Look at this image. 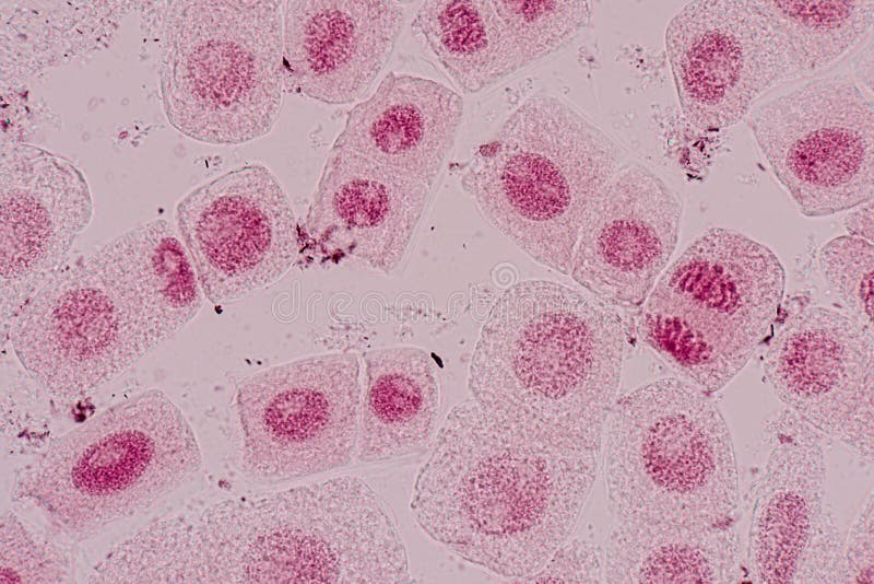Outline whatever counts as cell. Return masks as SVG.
Listing matches in <instances>:
<instances>
[{"mask_svg":"<svg viewBox=\"0 0 874 584\" xmlns=\"http://www.w3.org/2000/svg\"><path fill=\"white\" fill-rule=\"evenodd\" d=\"M434 441L411 500L422 529L513 582L542 569L575 530L600 453L527 432L473 399L450 410Z\"/></svg>","mask_w":874,"mask_h":584,"instance_id":"cell-1","label":"cell"},{"mask_svg":"<svg viewBox=\"0 0 874 584\" xmlns=\"http://www.w3.org/2000/svg\"><path fill=\"white\" fill-rule=\"evenodd\" d=\"M149 557L158 583L412 582L391 509L349 475L163 518Z\"/></svg>","mask_w":874,"mask_h":584,"instance_id":"cell-2","label":"cell"},{"mask_svg":"<svg viewBox=\"0 0 874 584\" xmlns=\"http://www.w3.org/2000/svg\"><path fill=\"white\" fill-rule=\"evenodd\" d=\"M625 349L622 319L606 305L558 282L524 280L495 301L468 387L499 419L600 453Z\"/></svg>","mask_w":874,"mask_h":584,"instance_id":"cell-3","label":"cell"},{"mask_svg":"<svg viewBox=\"0 0 874 584\" xmlns=\"http://www.w3.org/2000/svg\"><path fill=\"white\" fill-rule=\"evenodd\" d=\"M624 159L622 145L591 118L540 93L476 149L460 184L501 235L567 276L581 230Z\"/></svg>","mask_w":874,"mask_h":584,"instance_id":"cell-4","label":"cell"},{"mask_svg":"<svg viewBox=\"0 0 874 584\" xmlns=\"http://www.w3.org/2000/svg\"><path fill=\"white\" fill-rule=\"evenodd\" d=\"M198 440L178 405L145 389L51 443L14 476L11 498L82 540L143 514L201 468Z\"/></svg>","mask_w":874,"mask_h":584,"instance_id":"cell-5","label":"cell"},{"mask_svg":"<svg viewBox=\"0 0 874 584\" xmlns=\"http://www.w3.org/2000/svg\"><path fill=\"white\" fill-rule=\"evenodd\" d=\"M603 440L616 521L734 523L740 501L734 446L709 393L677 378L645 384L616 400Z\"/></svg>","mask_w":874,"mask_h":584,"instance_id":"cell-6","label":"cell"},{"mask_svg":"<svg viewBox=\"0 0 874 584\" xmlns=\"http://www.w3.org/2000/svg\"><path fill=\"white\" fill-rule=\"evenodd\" d=\"M158 81L164 114L184 136L213 145L267 136L285 85L283 2H167Z\"/></svg>","mask_w":874,"mask_h":584,"instance_id":"cell-7","label":"cell"},{"mask_svg":"<svg viewBox=\"0 0 874 584\" xmlns=\"http://www.w3.org/2000/svg\"><path fill=\"white\" fill-rule=\"evenodd\" d=\"M786 271L766 245L710 227L666 267L641 305L640 340L711 394L748 363L773 328Z\"/></svg>","mask_w":874,"mask_h":584,"instance_id":"cell-8","label":"cell"},{"mask_svg":"<svg viewBox=\"0 0 874 584\" xmlns=\"http://www.w3.org/2000/svg\"><path fill=\"white\" fill-rule=\"evenodd\" d=\"M361 397V363L352 351L312 354L241 378L235 394L240 471L275 484L350 465Z\"/></svg>","mask_w":874,"mask_h":584,"instance_id":"cell-9","label":"cell"},{"mask_svg":"<svg viewBox=\"0 0 874 584\" xmlns=\"http://www.w3.org/2000/svg\"><path fill=\"white\" fill-rule=\"evenodd\" d=\"M748 126L801 214L829 217L873 200L874 106L850 77H817L773 96Z\"/></svg>","mask_w":874,"mask_h":584,"instance_id":"cell-10","label":"cell"},{"mask_svg":"<svg viewBox=\"0 0 874 584\" xmlns=\"http://www.w3.org/2000/svg\"><path fill=\"white\" fill-rule=\"evenodd\" d=\"M175 219L204 297L216 306L274 285L298 258L292 203L263 164L232 168L191 189Z\"/></svg>","mask_w":874,"mask_h":584,"instance_id":"cell-11","label":"cell"},{"mask_svg":"<svg viewBox=\"0 0 874 584\" xmlns=\"http://www.w3.org/2000/svg\"><path fill=\"white\" fill-rule=\"evenodd\" d=\"M9 338L27 374L62 399L92 394L154 350L85 256L64 264L26 301Z\"/></svg>","mask_w":874,"mask_h":584,"instance_id":"cell-12","label":"cell"},{"mask_svg":"<svg viewBox=\"0 0 874 584\" xmlns=\"http://www.w3.org/2000/svg\"><path fill=\"white\" fill-rule=\"evenodd\" d=\"M770 452L751 515L745 571L753 583H837L843 544L825 505L818 432L790 409L766 423Z\"/></svg>","mask_w":874,"mask_h":584,"instance_id":"cell-13","label":"cell"},{"mask_svg":"<svg viewBox=\"0 0 874 584\" xmlns=\"http://www.w3.org/2000/svg\"><path fill=\"white\" fill-rule=\"evenodd\" d=\"M664 44L681 110L699 130L735 126L793 79L755 0L689 1L669 21Z\"/></svg>","mask_w":874,"mask_h":584,"instance_id":"cell-14","label":"cell"},{"mask_svg":"<svg viewBox=\"0 0 874 584\" xmlns=\"http://www.w3.org/2000/svg\"><path fill=\"white\" fill-rule=\"evenodd\" d=\"M763 370L788 409L873 462V329L827 307L802 308L772 337Z\"/></svg>","mask_w":874,"mask_h":584,"instance_id":"cell-15","label":"cell"},{"mask_svg":"<svg viewBox=\"0 0 874 584\" xmlns=\"http://www.w3.org/2000/svg\"><path fill=\"white\" fill-rule=\"evenodd\" d=\"M2 328L64 264L90 225L94 203L83 172L63 155L19 143L0 164Z\"/></svg>","mask_w":874,"mask_h":584,"instance_id":"cell-16","label":"cell"},{"mask_svg":"<svg viewBox=\"0 0 874 584\" xmlns=\"http://www.w3.org/2000/svg\"><path fill=\"white\" fill-rule=\"evenodd\" d=\"M683 203L659 175L625 163L589 214L571 278L603 303L640 307L676 248Z\"/></svg>","mask_w":874,"mask_h":584,"instance_id":"cell-17","label":"cell"},{"mask_svg":"<svg viewBox=\"0 0 874 584\" xmlns=\"http://www.w3.org/2000/svg\"><path fill=\"white\" fill-rule=\"evenodd\" d=\"M432 190L403 172L332 147L307 210L305 237L326 261L351 260L391 275L410 250Z\"/></svg>","mask_w":874,"mask_h":584,"instance_id":"cell-18","label":"cell"},{"mask_svg":"<svg viewBox=\"0 0 874 584\" xmlns=\"http://www.w3.org/2000/svg\"><path fill=\"white\" fill-rule=\"evenodd\" d=\"M404 22L395 1H285V84L330 105L363 98L389 62Z\"/></svg>","mask_w":874,"mask_h":584,"instance_id":"cell-19","label":"cell"},{"mask_svg":"<svg viewBox=\"0 0 874 584\" xmlns=\"http://www.w3.org/2000/svg\"><path fill=\"white\" fill-rule=\"evenodd\" d=\"M464 112L460 94L423 77L389 72L347 114L333 142L434 188Z\"/></svg>","mask_w":874,"mask_h":584,"instance_id":"cell-20","label":"cell"},{"mask_svg":"<svg viewBox=\"0 0 874 584\" xmlns=\"http://www.w3.org/2000/svg\"><path fill=\"white\" fill-rule=\"evenodd\" d=\"M85 258L154 349L203 306L205 297L189 253L167 220L141 223Z\"/></svg>","mask_w":874,"mask_h":584,"instance_id":"cell-21","label":"cell"},{"mask_svg":"<svg viewBox=\"0 0 874 584\" xmlns=\"http://www.w3.org/2000/svg\"><path fill=\"white\" fill-rule=\"evenodd\" d=\"M363 361L365 389L355 457L363 464H380L424 454L439 420L437 362L414 346L373 349Z\"/></svg>","mask_w":874,"mask_h":584,"instance_id":"cell-22","label":"cell"},{"mask_svg":"<svg viewBox=\"0 0 874 584\" xmlns=\"http://www.w3.org/2000/svg\"><path fill=\"white\" fill-rule=\"evenodd\" d=\"M744 564L734 523L696 526L617 521L603 547L606 583H740Z\"/></svg>","mask_w":874,"mask_h":584,"instance_id":"cell-23","label":"cell"},{"mask_svg":"<svg viewBox=\"0 0 874 584\" xmlns=\"http://www.w3.org/2000/svg\"><path fill=\"white\" fill-rule=\"evenodd\" d=\"M412 27L464 94L479 93L524 68L492 1L427 0Z\"/></svg>","mask_w":874,"mask_h":584,"instance_id":"cell-24","label":"cell"},{"mask_svg":"<svg viewBox=\"0 0 874 584\" xmlns=\"http://www.w3.org/2000/svg\"><path fill=\"white\" fill-rule=\"evenodd\" d=\"M788 59L792 78L840 60L871 32L873 0H755Z\"/></svg>","mask_w":874,"mask_h":584,"instance_id":"cell-25","label":"cell"},{"mask_svg":"<svg viewBox=\"0 0 874 584\" xmlns=\"http://www.w3.org/2000/svg\"><path fill=\"white\" fill-rule=\"evenodd\" d=\"M524 67L557 54L589 27L593 2L586 0H492Z\"/></svg>","mask_w":874,"mask_h":584,"instance_id":"cell-26","label":"cell"},{"mask_svg":"<svg viewBox=\"0 0 874 584\" xmlns=\"http://www.w3.org/2000/svg\"><path fill=\"white\" fill-rule=\"evenodd\" d=\"M1 583L71 582L70 549L42 535L8 511L0 524Z\"/></svg>","mask_w":874,"mask_h":584,"instance_id":"cell-27","label":"cell"},{"mask_svg":"<svg viewBox=\"0 0 874 584\" xmlns=\"http://www.w3.org/2000/svg\"><path fill=\"white\" fill-rule=\"evenodd\" d=\"M818 265L848 316L873 329V243L852 235L837 236L820 248Z\"/></svg>","mask_w":874,"mask_h":584,"instance_id":"cell-28","label":"cell"},{"mask_svg":"<svg viewBox=\"0 0 874 584\" xmlns=\"http://www.w3.org/2000/svg\"><path fill=\"white\" fill-rule=\"evenodd\" d=\"M603 548L578 538L564 542L538 572L515 582L601 583Z\"/></svg>","mask_w":874,"mask_h":584,"instance_id":"cell-29","label":"cell"},{"mask_svg":"<svg viewBox=\"0 0 874 584\" xmlns=\"http://www.w3.org/2000/svg\"><path fill=\"white\" fill-rule=\"evenodd\" d=\"M841 583H874V498L870 492L843 546Z\"/></svg>","mask_w":874,"mask_h":584,"instance_id":"cell-30","label":"cell"},{"mask_svg":"<svg viewBox=\"0 0 874 584\" xmlns=\"http://www.w3.org/2000/svg\"><path fill=\"white\" fill-rule=\"evenodd\" d=\"M843 218V225L849 235L873 243V200L850 209Z\"/></svg>","mask_w":874,"mask_h":584,"instance_id":"cell-31","label":"cell"},{"mask_svg":"<svg viewBox=\"0 0 874 584\" xmlns=\"http://www.w3.org/2000/svg\"><path fill=\"white\" fill-rule=\"evenodd\" d=\"M853 71L857 79L865 86L869 94L873 90V43L870 38L869 44L859 51L853 61Z\"/></svg>","mask_w":874,"mask_h":584,"instance_id":"cell-32","label":"cell"}]
</instances>
